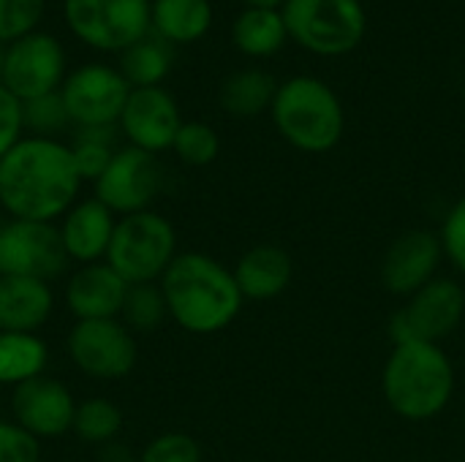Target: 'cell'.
<instances>
[{
    "label": "cell",
    "instance_id": "1",
    "mask_svg": "<svg viewBox=\"0 0 465 462\" xmlns=\"http://www.w3.org/2000/svg\"><path fill=\"white\" fill-rule=\"evenodd\" d=\"M82 182L68 144L22 136L0 158V212L11 221L57 223L79 202Z\"/></svg>",
    "mask_w": 465,
    "mask_h": 462
},
{
    "label": "cell",
    "instance_id": "2",
    "mask_svg": "<svg viewBox=\"0 0 465 462\" xmlns=\"http://www.w3.org/2000/svg\"><path fill=\"white\" fill-rule=\"evenodd\" d=\"M169 319L191 335L223 332L242 310L234 272L207 253H177L158 280Z\"/></svg>",
    "mask_w": 465,
    "mask_h": 462
},
{
    "label": "cell",
    "instance_id": "3",
    "mask_svg": "<svg viewBox=\"0 0 465 462\" xmlns=\"http://www.w3.org/2000/svg\"><path fill=\"white\" fill-rule=\"evenodd\" d=\"M387 406L406 422L436 419L455 395V368L436 343H401L384 365Z\"/></svg>",
    "mask_w": 465,
    "mask_h": 462
},
{
    "label": "cell",
    "instance_id": "4",
    "mask_svg": "<svg viewBox=\"0 0 465 462\" xmlns=\"http://www.w3.org/2000/svg\"><path fill=\"white\" fill-rule=\"evenodd\" d=\"M272 117L283 139L302 152H327L343 136V109L338 95L311 76H297L278 87Z\"/></svg>",
    "mask_w": 465,
    "mask_h": 462
},
{
    "label": "cell",
    "instance_id": "5",
    "mask_svg": "<svg viewBox=\"0 0 465 462\" xmlns=\"http://www.w3.org/2000/svg\"><path fill=\"white\" fill-rule=\"evenodd\" d=\"M177 259V231L172 221L155 210L117 218L106 264L128 283H158Z\"/></svg>",
    "mask_w": 465,
    "mask_h": 462
},
{
    "label": "cell",
    "instance_id": "6",
    "mask_svg": "<svg viewBox=\"0 0 465 462\" xmlns=\"http://www.w3.org/2000/svg\"><path fill=\"white\" fill-rule=\"evenodd\" d=\"M150 0H63V16L84 46L120 54L150 35Z\"/></svg>",
    "mask_w": 465,
    "mask_h": 462
},
{
    "label": "cell",
    "instance_id": "7",
    "mask_svg": "<svg viewBox=\"0 0 465 462\" xmlns=\"http://www.w3.org/2000/svg\"><path fill=\"white\" fill-rule=\"evenodd\" d=\"M465 319V289L452 278H433L390 319V338L401 343H436L455 335Z\"/></svg>",
    "mask_w": 465,
    "mask_h": 462
},
{
    "label": "cell",
    "instance_id": "8",
    "mask_svg": "<svg viewBox=\"0 0 465 462\" xmlns=\"http://www.w3.org/2000/svg\"><path fill=\"white\" fill-rule=\"evenodd\" d=\"M286 30L319 54H343L354 49L365 30V14L357 0H286Z\"/></svg>",
    "mask_w": 465,
    "mask_h": 462
},
{
    "label": "cell",
    "instance_id": "9",
    "mask_svg": "<svg viewBox=\"0 0 465 462\" xmlns=\"http://www.w3.org/2000/svg\"><path fill=\"white\" fill-rule=\"evenodd\" d=\"M71 365L95 381L125 378L139 359L136 338L120 319L74 321L65 338Z\"/></svg>",
    "mask_w": 465,
    "mask_h": 462
},
{
    "label": "cell",
    "instance_id": "10",
    "mask_svg": "<svg viewBox=\"0 0 465 462\" xmlns=\"http://www.w3.org/2000/svg\"><path fill=\"white\" fill-rule=\"evenodd\" d=\"M65 76V49L52 33L35 30L5 46L0 84L16 101L25 103L57 93Z\"/></svg>",
    "mask_w": 465,
    "mask_h": 462
},
{
    "label": "cell",
    "instance_id": "11",
    "mask_svg": "<svg viewBox=\"0 0 465 462\" xmlns=\"http://www.w3.org/2000/svg\"><path fill=\"white\" fill-rule=\"evenodd\" d=\"M163 188V169L153 152L120 147L104 174L93 182V199L109 207L117 218L144 212Z\"/></svg>",
    "mask_w": 465,
    "mask_h": 462
},
{
    "label": "cell",
    "instance_id": "12",
    "mask_svg": "<svg viewBox=\"0 0 465 462\" xmlns=\"http://www.w3.org/2000/svg\"><path fill=\"white\" fill-rule=\"evenodd\" d=\"M68 267L57 223L11 221L0 226V275L52 283Z\"/></svg>",
    "mask_w": 465,
    "mask_h": 462
},
{
    "label": "cell",
    "instance_id": "13",
    "mask_svg": "<svg viewBox=\"0 0 465 462\" xmlns=\"http://www.w3.org/2000/svg\"><path fill=\"white\" fill-rule=\"evenodd\" d=\"M131 95V84L123 74L104 63H87L71 71L60 87V98L76 128L117 125L123 106Z\"/></svg>",
    "mask_w": 465,
    "mask_h": 462
},
{
    "label": "cell",
    "instance_id": "14",
    "mask_svg": "<svg viewBox=\"0 0 465 462\" xmlns=\"http://www.w3.org/2000/svg\"><path fill=\"white\" fill-rule=\"evenodd\" d=\"M76 400L71 389L49 376L11 389V419L38 441L63 438L74 428Z\"/></svg>",
    "mask_w": 465,
    "mask_h": 462
},
{
    "label": "cell",
    "instance_id": "15",
    "mask_svg": "<svg viewBox=\"0 0 465 462\" xmlns=\"http://www.w3.org/2000/svg\"><path fill=\"white\" fill-rule=\"evenodd\" d=\"M180 125L183 117L177 101L163 87L131 90L123 114L117 120V131L128 139V144L153 155L172 150Z\"/></svg>",
    "mask_w": 465,
    "mask_h": 462
},
{
    "label": "cell",
    "instance_id": "16",
    "mask_svg": "<svg viewBox=\"0 0 465 462\" xmlns=\"http://www.w3.org/2000/svg\"><path fill=\"white\" fill-rule=\"evenodd\" d=\"M444 259V245L436 231L411 229L403 231L387 248L381 259V283L395 297H411L433 278H439V264Z\"/></svg>",
    "mask_w": 465,
    "mask_h": 462
},
{
    "label": "cell",
    "instance_id": "17",
    "mask_svg": "<svg viewBox=\"0 0 465 462\" xmlns=\"http://www.w3.org/2000/svg\"><path fill=\"white\" fill-rule=\"evenodd\" d=\"M128 294V283L106 264H82L65 280V308L76 321H101L120 319L123 302Z\"/></svg>",
    "mask_w": 465,
    "mask_h": 462
},
{
    "label": "cell",
    "instance_id": "18",
    "mask_svg": "<svg viewBox=\"0 0 465 462\" xmlns=\"http://www.w3.org/2000/svg\"><path fill=\"white\" fill-rule=\"evenodd\" d=\"M114 226H117V215L109 207H104L93 196L79 199L57 221L60 242H63V251H65L68 261H76L79 267L106 261Z\"/></svg>",
    "mask_w": 465,
    "mask_h": 462
},
{
    "label": "cell",
    "instance_id": "19",
    "mask_svg": "<svg viewBox=\"0 0 465 462\" xmlns=\"http://www.w3.org/2000/svg\"><path fill=\"white\" fill-rule=\"evenodd\" d=\"M54 313L46 280L0 275V332H38Z\"/></svg>",
    "mask_w": 465,
    "mask_h": 462
},
{
    "label": "cell",
    "instance_id": "20",
    "mask_svg": "<svg viewBox=\"0 0 465 462\" xmlns=\"http://www.w3.org/2000/svg\"><path fill=\"white\" fill-rule=\"evenodd\" d=\"M232 272L245 300L264 302V300L281 297L292 286L294 261L281 245L262 242L245 251Z\"/></svg>",
    "mask_w": 465,
    "mask_h": 462
},
{
    "label": "cell",
    "instance_id": "21",
    "mask_svg": "<svg viewBox=\"0 0 465 462\" xmlns=\"http://www.w3.org/2000/svg\"><path fill=\"white\" fill-rule=\"evenodd\" d=\"M213 22V8L207 0H153L150 30L166 44L199 41Z\"/></svg>",
    "mask_w": 465,
    "mask_h": 462
},
{
    "label": "cell",
    "instance_id": "22",
    "mask_svg": "<svg viewBox=\"0 0 465 462\" xmlns=\"http://www.w3.org/2000/svg\"><path fill=\"white\" fill-rule=\"evenodd\" d=\"M49 365V346L38 332H0V387H22L41 378Z\"/></svg>",
    "mask_w": 465,
    "mask_h": 462
},
{
    "label": "cell",
    "instance_id": "23",
    "mask_svg": "<svg viewBox=\"0 0 465 462\" xmlns=\"http://www.w3.org/2000/svg\"><path fill=\"white\" fill-rule=\"evenodd\" d=\"M169 68H172V49L158 35L155 38L147 35L134 46H128L125 52H120V65H117V71L131 84V90L161 87Z\"/></svg>",
    "mask_w": 465,
    "mask_h": 462
},
{
    "label": "cell",
    "instance_id": "24",
    "mask_svg": "<svg viewBox=\"0 0 465 462\" xmlns=\"http://www.w3.org/2000/svg\"><path fill=\"white\" fill-rule=\"evenodd\" d=\"M275 82L270 74L256 71V68H245L232 74L223 87H221V106L234 114V117H253L259 112H264L267 106H272L275 101Z\"/></svg>",
    "mask_w": 465,
    "mask_h": 462
},
{
    "label": "cell",
    "instance_id": "25",
    "mask_svg": "<svg viewBox=\"0 0 465 462\" xmlns=\"http://www.w3.org/2000/svg\"><path fill=\"white\" fill-rule=\"evenodd\" d=\"M286 33L289 30L283 14H278L275 8H248L234 22V44L245 54H256V57L272 54L283 44Z\"/></svg>",
    "mask_w": 465,
    "mask_h": 462
},
{
    "label": "cell",
    "instance_id": "26",
    "mask_svg": "<svg viewBox=\"0 0 465 462\" xmlns=\"http://www.w3.org/2000/svg\"><path fill=\"white\" fill-rule=\"evenodd\" d=\"M74 163L84 182H95L109 161L114 158L117 147V125H98V128H76L74 142L68 144Z\"/></svg>",
    "mask_w": 465,
    "mask_h": 462
},
{
    "label": "cell",
    "instance_id": "27",
    "mask_svg": "<svg viewBox=\"0 0 465 462\" xmlns=\"http://www.w3.org/2000/svg\"><path fill=\"white\" fill-rule=\"evenodd\" d=\"M123 411L117 408V403L106 400V398H90L76 403V414H74V428L71 433H76L79 441L93 444V447H104L117 441V436L123 433Z\"/></svg>",
    "mask_w": 465,
    "mask_h": 462
},
{
    "label": "cell",
    "instance_id": "28",
    "mask_svg": "<svg viewBox=\"0 0 465 462\" xmlns=\"http://www.w3.org/2000/svg\"><path fill=\"white\" fill-rule=\"evenodd\" d=\"M169 316L166 310V300L158 283H142V286H128L123 310H120V321L136 335L144 332H155L163 319Z\"/></svg>",
    "mask_w": 465,
    "mask_h": 462
},
{
    "label": "cell",
    "instance_id": "29",
    "mask_svg": "<svg viewBox=\"0 0 465 462\" xmlns=\"http://www.w3.org/2000/svg\"><path fill=\"white\" fill-rule=\"evenodd\" d=\"M22 125L30 136H46V139H57V133L63 128L71 125V117L65 112V103L57 93L33 98L22 103Z\"/></svg>",
    "mask_w": 465,
    "mask_h": 462
},
{
    "label": "cell",
    "instance_id": "30",
    "mask_svg": "<svg viewBox=\"0 0 465 462\" xmlns=\"http://www.w3.org/2000/svg\"><path fill=\"white\" fill-rule=\"evenodd\" d=\"M172 150L188 166H207L218 158L221 139L207 123H183Z\"/></svg>",
    "mask_w": 465,
    "mask_h": 462
},
{
    "label": "cell",
    "instance_id": "31",
    "mask_svg": "<svg viewBox=\"0 0 465 462\" xmlns=\"http://www.w3.org/2000/svg\"><path fill=\"white\" fill-rule=\"evenodd\" d=\"M46 0H0V44L8 46L38 30Z\"/></svg>",
    "mask_w": 465,
    "mask_h": 462
},
{
    "label": "cell",
    "instance_id": "32",
    "mask_svg": "<svg viewBox=\"0 0 465 462\" xmlns=\"http://www.w3.org/2000/svg\"><path fill=\"white\" fill-rule=\"evenodd\" d=\"M139 462H202V447L188 433H161L139 455Z\"/></svg>",
    "mask_w": 465,
    "mask_h": 462
},
{
    "label": "cell",
    "instance_id": "33",
    "mask_svg": "<svg viewBox=\"0 0 465 462\" xmlns=\"http://www.w3.org/2000/svg\"><path fill=\"white\" fill-rule=\"evenodd\" d=\"M0 462H41V441L14 419H0Z\"/></svg>",
    "mask_w": 465,
    "mask_h": 462
},
{
    "label": "cell",
    "instance_id": "34",
    "mask_svg": "<svg viewBox=\"0 0 465 462\" xmlns=\"http://www.w3.org/2000/svg\"><path fill=\"white\" fill-rule=\"evenodd\" d=\"M439 237H441V245H444V256L452 261V267L458 272L465 275V193L447 212Z\"/></svg>",
    "mask_w": 465,
    "mask_h": 462
},
{
    "label": "cell",
    "instance_id": "35",
    "mask_svg": "<svg viewBox=\"0 0 465 462\" xmlns=\"http://www.w3.org/2000/svg\"><path fill=\"white\" fill-rule=\"evenodd\" d=\"M22 101H16L3 84H0V158L22 139Z\"/></svg>",
    "mask_w": 465,
    "mask_h": 462
},
{
    "label": "cell",
    "instance_id": "36",
    "mask_svg": "<svg viewBox=\"0 0 465 462\" xmlns=\"http://www.w3.org/2000/svg\"><path fill=\"white\" fill-rule=\"evenodd\" d=\"M98 462H134V455L123 444L112 441V444L98 447Z\"/></svg>",
    "mask_w": 465,
    "mask_h": 462
},
{
    "label": "cell",
    "instance_id": "37",
    "mask_svg": "<svg viewBox=\"0 0 465 462\" xmlns=\"http://www.w3.org/2000/svg\"><path fill=\"white\" fill-rule=\"evenodd\" d=\"M245 3H248L251 8H275L281 0H245Z\"/></svg>",
    "mask_w": 465,
    "mask_h": 462
},
{
    "label": "cell",
    "instance_id": "38",
    "mask_svg": "<svg viewBox=\"0 0 465 462\" xmlns=\"http://www.w3.org/2000/svg\"><path fill=\"white\" fill-rule=\"evenodd\" d=\"M3 60H5V46L0 44V76H3Z\"/></svg>",
    "mask_w": 465,
    "mask_h": 462
},
{
    "label": "cell",
    "instance_id": "39",
    "mask_svg": "<svg viewBox=\"0 0 465 462\" xmlns=\"http://www.w3.org/2000/svg\"><path fill=\"white\" fill-rule=\"evenodd\" d=\"M3 223H5V218H3V212H0V226H3Z\"/></svg>",
    "mask_w": 465,
    "mask_h": 462
}]
</instances>
